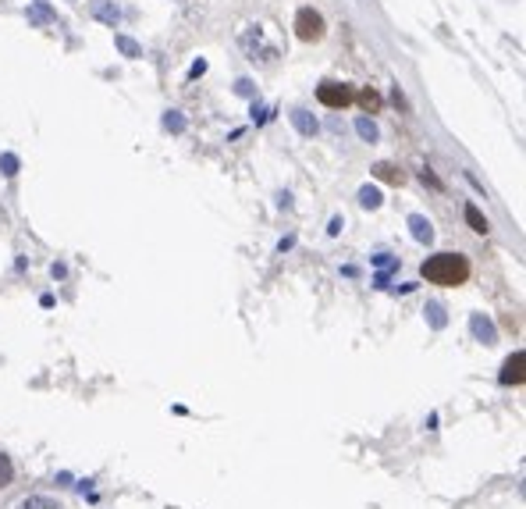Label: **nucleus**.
I'll use <instances>...</instances> for the list:
<instances>
[{
	"label": "nucleus",
	"instance_id": "nucleus-1",
	"mask_svg": "<svg viewBox=\"0 0 526 509\" xmlns=\"http://www.w3.org/2000/svg\"><path fill=\"white\" fill-rule=\"evenodd\" d=\"M420 275L430 282V285H466L470 278V260L462 257V253H434V257H427L423 267H420Z\"/></svg>",
	"mask_w": 526,
	"mask_h": 509
},
{
	"label": "nucleus",
	"instance_id": "nucleus-2",
	"mask_svg": "<svg viewBox=\"0 0 526 509\" xmlns=\"http://www.w3.org/2000/svg\"><path fill=\"white\" fill-rule=\"evenodd\" d=\"M317 100H320L324 107H331V111H342V107H349V104L356 100V93H352L349 82H334V79H327V82L317 86Z\"/></svg>",
	"mask_w": 526,
	"mask_h": 509
},
{
	"label": "nucleus",
	"instance_id": "nucleus-3",
	"mask_svg": "<svg viewBox=\"0 0 526 509\" xmlns=\"http://www.w3.org/2000/svg\"><path fill=\"white\" fill-rule=\"evenodd\" d=\"M295 36L302 43H317L324 36V15L313 11V8H299V15H295Z\"/></svg>",
	"mask_w": 526,
	"mask_h": 509
},
{
	"label": "nucleus",
	"instance_id": "nucleus-4",
	"mask_svg": "<svg viewBox=\"0 0 526 509\" xmlns=\"http://www.w3.org/2000/svg\"><path fill=\"white\" fill-rule=\"evenodd\" d=\"M523 367H526V353H512L505 367H502V385H523Z\"/></svg>",
	"mask_w": 526,
	"mask_h": 509
},
{
	"label": "nucleus",
	"instance_id": "nucleus-5",
	"mask_svg": "<svg viewBox=\"0 0 526 509\" xmlns=\"http://www.w3.org/2000/svg\"><path fill=\"white\" fill-rule=\"evenodd\" d=\"M89 11H92V18H100V22L110 25V29L121 22V11H117V4H110V0H92Z\"/></svg>",
	"mask_w": 526,
	"mask_h": 509
},
{
	"label": "nucleus",
	"instance_id": "nucleus-6",
	"mask_svg": "<svg viewBox=\"0 0 526 509\" xmlns=\"http://www.w3.org/2000/svg\"><path fill=\"white\" fill-rule=\"evenodd\" d=\"M292 125H295L302 136H317V129H320V125H317V118L309 114V111H302V107H299V111H292Z\"/></svg>",
	"mask_w": 526,
	"mask_h": 509
},
{
	"label": "nucleus",
	"instance_id": "nucleus-7",
	"mask_svg": "<svg viewBox=\"0 0 526 509\" xmlns=\"http://www.w3.org/2000/svg\"><path fill=\"white\" fill-rule=\"evenodd\" d=\"M409 228H413L416 243H430V239H434V225H430L423 214H413V218H409Z\"/></svg>",
	"mask_w": 526,
	"mask_h": 509
},
{
	"label": "nucleus",
	"instance_id": "nucleus-8",
	"mask_svg": "<svg viewBox=\"0 0 526 509\" xmlns=\"http://www.w3.org/2000/svg\"><path fill=\"white\" fill-rule=\"evenodd\" d=\"M374 178H377V182H388V186H402V171L395 164H388V161L374 164Z\"/></svg>",
	"mask_w": 526,
	"mask_h": 509
},
{
	"label": "nucleus",
	"instance_id": "nucleus-9",
	"mask_svg": "<svg viewBox=\"0 0 526 509\" xmlns=\"http://www.w3.org/2000/svg\"><path fill=\"white\" fill-rule=\"evenodd\" d=\"M470 328H473V335H477V339H484L487 346H491L494 339H498V335H494V324H491L487 317H480V314H473V321H470Z\"/></svg>",
	"mask_w": 526,
	"mask_h": 509
},
{
	"label": "nucleus",
	"instance_id": "nucleus-10",
	"mask_svg": "<svg viewBox=\"0 0 526 509\" xmlns=\"http://www.w3.org/2000/svg\"><path fill=\"white\" fill-rule=\"evenodd\" d=\"M466 225H470V228H473L477 235H487V232H491V225H487V218H484V214L477 211V207H473V203H466Z\"/></svg>",
	"mask_w": 526,
	"mask_h": 509
},
{
	"label": "nucleus",
	"instance_id": "nucleus-11",
	"mask_svg": "<svg viewBox=\"0 0 526 509\" xmlns=\"http://www.w3.org/2000/svg\"><path fill=\"white\" fill-rule=\"evenodd\" d=\"M114 47L125 54V57H132V61H135V57H142V47H139L135 40H129L125 33H114Z\"/></svg>",
	"mask_w": 526,
	"mask_h": 509
},
{
	"label": "nucleus",
	"instance_id": "nucleus-12",
	"mask_svg": "<svg viewBox=\"0 0 526 509\" xmlns=\"http://www.w3.org/2000/svg\"><path fill=\"white\" fill-rule=\"evenodd\" d=\"M359 203L370 207V211H377V207L384 203V196H381V189H374V186H363V189H359Z\"/></svg>",
	"mask_w": 526,
	"mask_h": 509
},
{
	"label": "nucleus",
	"instance_id": "nucleus-13",
	"mask_svg": "<svg viewBox=\"0 0 526 509\" xmlns=\"http://www.w3.org/2000/svg\"><path fill=\"white\" fill-rule=\"evenodd\" d=\"M356 132H359L366 143H377V136H381V132H377V125L370 122V118H356Z\"/></svg>",
	"mask_w": 526,
	"mask_h": 509
},
{
	"label": "nucleus",
	"instance_id": "nucleus-14",
	"mask_svg": "<svg viewBox=\"0 0 526 509\" xmlns=\"http://www.w3.org/2000/svg\"><path fill=\"white\" fill-rule=\"evenodd\" d=\"M18 509H60V502H54L47 495H33V499H25Z\"/></svg>",
	"mask_w": 526,
	"mask_h": 509
},
{
	"label": "nucleus",
	"instance_id": "nucleus-15",
	"mask_svg": "<svg viewBox=\"0 0 526 509\" xmlns=\"http://www.w3.org/2000/svg\"><path fill=\"white\" fill-rule=\"evenodd\" d=\"M164 129L174 132V136L185 132V118H181V111H167V114H164Z\"/></svg>",
	"mask_w": 526,
	"mask_h": 509
},
{
	"label": "nucleus",
	"instance_id": "nucleus-16",
	"mask_svg": "<svg viewBox=\"0 0 526 509\" xmlns=\"http://www.w3.org/2000/svg\"><path fill=\"white\" fill-rule=\"evenodd\" d=\"M11 477H15L11 456H8V453H0V488H8V485H11Z\"/></svg>",
	"mask_w": 526,
	"mask_h": 509
},
{
	"label": "nucleus",
	"instance_id": "nucleus-17",
	"mask_svg": "<svg viewBox=\"0 0 526 509\" xmlns=\"http://www.w3.org/2000/svg\"><path fill=\"white\" fill-rule=\"evenodd\" d=\"M359 104H363L366 111H381V93H374V89H363V93H359Z\"/></svg>",
	"mask_w": 526,
	"mask_h": 509
},
{
	"label": "nucleus",
	"instance_id": "nucleus-18",
	"mask_svg": "<svg viewBox=\"0 0 526 509\" xmlns=\"http://www.w3.org/2000/svg\"><path fill=\"white\" fill-rule=\"evenodd\" d=\"M0 175H8V178L18 175V157H15V154H4V157H0Z\"/></svg>",
	"mask_w": 526,
	"mask_h": 509
},
{
	"label": "nucleus",
	"instance_id": "nucleus-19",
	"mask_svg": "<svg viewBox=\"0 0 526 509\" xmlns=\"http://www.w3.org/2000/svg\"><path fill=\"white\" fill-rule=\"evenodd\" d=\"M420 178H423V186H430V189H445V186H441V178H438L434 171H430V168H427Z\"/></svg>",
	"mask_w": 526,
	"mask_h": 509
},
{
	"label": "nucleus",
	"instance_id": "nucleus-20",
	"mask_svg": "<svg viewBox=\"0 0 526 509\" xmlns=\"http://www.w3.org/2000/svg\"><path fill=\"white\" fill-rule=\"evenodd\" d=\"M270 114H274V111H267V107H256V104H253V122H256V125H267V122H270Z\"/></svg>",
	"mask_w": 526,
	"mask_h": 509
},
{
	"label": "nucleus",
	"instance_id": "nucleus-21",
	"mask_svg": "<svg viewBox=\"0 0 526 509\" xmlns=\"http://www.w3.org/2000/svg\"><path fill=\"white\" fill-rule=\"evenodd\" d=\"M235 89H238L242 97H253V82H249V79H238V86H235Z\"/></svg>",
	"mask_w": 526,
	"mask_h": 509
},
{
	"label": "nucleus",
	"instance_id": "nucleus-22",
	"mask_svg": "<svg viewBox=\"0 0 526 509\" xmlns=\"http://www.w3.org/2000/svg\"><path fill=\"white\" fill-rule=\"evenodd\" d=\"M203 72H206V61H203V57H199V61H196V65L189 68V79H199Z\"/></svg>",
	"mask_w": 526,
	"mask_h": 509
}]
</instances>
